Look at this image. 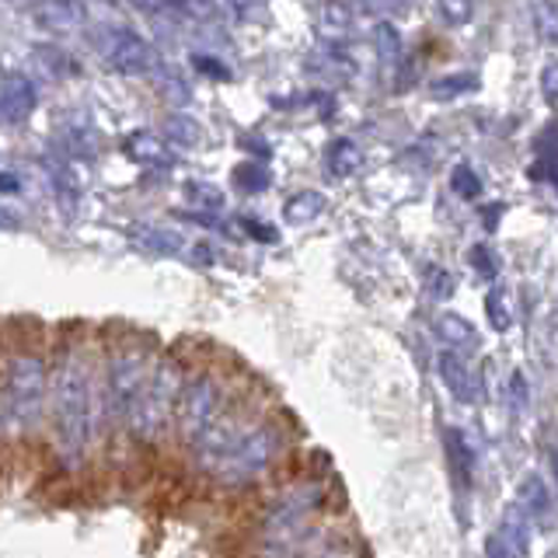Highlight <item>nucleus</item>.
<instances>
[{
	"mask_svg": "<svg viewBox=\"0 0 558 558\" xmlns=\"http://www.w3.org/2000/svg\"><path fill=\"white\" fill-rule=\"evenodd\" d=\"M49 436L52 461L70 475H84L112 436L101 384V339L81 325H70L60 336L52 328Z\"/></svg>",
	"mask_w": 558,
	"mask_h": 558,
	"instance_id": "obj_1",
	"label": "nucleus"
},
{
	"mask_svg": "<svg viewBox=\"0 0 558 558\" xmlns=\"http://www.w3.org/2000/svg\"><path fill=\"white\" fill-rule=\"evenodd\" d=\"M185 453L196 475L220 488H231V493H241V488L266 482L287 461L290 433L276 415L262 412L252 398H241Z\"/></svg>",
	"mask_w": 558,
	"mask_h": 558,
	"instance_id": "obj_2",
	"label": "nucleus"
},
{
	"mask_svg": "<svg viewBox=\"0 0 558 558\" xmlns=\"http://www.w3.org/2000/svg\"><path fill=\"white\" fill-rule=\"evenodd\" d=\"M328 506V485L318 475L293 478L262 506L252 534L255 558H304L325 541L322 513Z\"/></svg>",
	"mask_w": 558,
	"mask_h": 558,
	"instance_id": "obj_3",
	"label": "nucleus"
},
{
	"mask_svg": "<svg viewBox=\"0 0 558 558\" xmlns=\"http://www.w3.org/2000/svg\"><path fill=\"white\" fill-rule=\"evenodd\" d=\"M157 349L140 336H122L116 342H101V384H105V412L109 433L126 440V426L136 412V401L147 388V377L157 363Z\"/></svg>",
	"mask_w": 558,
	"mask_h": 558,
	"instance_id": "obj_4",
	"label": "nucleus"
},
{
	"mask_svg": "<svg viewBox=\"0 0 558 558\" xmlns=\"http://www.w3.org/2000/svg\"><path fill=\"white\" fill-rule=\"evenodd\" d=\"M241 398L244 395L238 388L234 371H223L217 363L189 366L185 388L179 398V415H174V440H179V447L189 450L196 440H203Z\"/></svg>",
	"mask_w": 558,
	"mask_h": 558,
	"instance_id": "obj_5",
	"label": "nucleus"
},
{
	"mask_svg": "<svg viewBox=\"0 0 558 558\" xmlns=\"http://www.w3.org/2000/svg\"><path fill=\"white\" fill-rule=\"evenodd\" d=\"M189 366L179 353H161L147 377V388L136 401V412L126 426V440L136 450L161 447L174 436V415H179V398L185 388Z\"/></svg>",
	"mask_w": 558,
	"mask_h": 558,
	"instance_id": "obj_6",
	"label": "nucleus"
},
{
	"mask_svg": "<svg viewBox=\"0 0 558 558\" xmlns=\"http://www.w3.org/2000/svg\"><path fill=\"white\" fill-rule=\"evenodd\" d=\"M531 531H534V523L523 517L520 506L517 502L506 506L499 527L485 541V558H527Z\"/></svg>",
	"mask_w": 558,
	"mask_h": 558,
	"instance_id": "obj_7",
	"label": "nucleus"
},
{
	"mask_svg": "<svg viewBox=\"0 0 558 558\" xmlns=\"http://www.w3.org/2000/svg\"><path fill=\"white\" fill-rule=\"evenodd\" d=\"M105 60H109L119 74H150V70L157 66V52L147 39H140L136 32L116 28V32H109Z\"/></svg>",
	"mask_w": 558,
	"mask_h": 558,
	"instance_id": "obj_8",
	"label": "nucleus"
},
{
	"mask_svg": "<svg viewBox=\"0 0 558 558\" xmlns=\"http://www.w3.org/2000/svg\"><path fill=\"white\" fill-rule=\"evenodd\" d=\"M436 366H440V380L447 384V391L458 398L461 405H475L478 395H482V384H478V374L471 371L468 356L453 353V349H444Z\"/></svg>",
	"mask_w": 558,
	"mask_h": 558,
	"instance_id": "obj_9",
	"label": "nucleus"
},
{
	"mask_svg": "<svg viewBox=\"0 0 558 558\" xmlns=\"http://www.w3.org/2000/svg\"><path fill=\"white\" fill-rule=\"evenodd\" d=\"M517 506L523 510L534 527H548L551 517H555V502H551V493H548V482L541 475H523L520 488H517Z\"/></svg>",
	"mask_w": 558,
	"mask_h": 558,
	"instance_id": "obj_10",
	"label": "nucleus"
},
{
	"mask_svg": "<svg viewBox=\"0 0 558 558\" xmlns=\"http://www.w3.org/2000/svg\"><path fill=\"white\" fill-rule=\"evenodd\" d=\"M444 444H447V464H450L453 485H458V493H471V482H475V453H471L464 433L447 429Z\"/></svg>",
	"mask_w": 558,
	"mask_h": 558,
	"instance_id": "obj_11",
	"label": "nucleus"
},
{
	"mask_svg": "<svg viewBox=\"0 0 558 558\" xmlns=\"http://www.w3.org/2000/svg\"><path fill=\"white\" fill-rule=\"evenodd\" d=\"M436 336H440L453 353H461V356H468V353H475L478 349V331H475V325H471L468 318H461L458 311H444V314H436Z\"/></svg>",
	"mask_w": 558,
	"mask_h": 558,
	"instance_id": "obj_12",
	"label": "nucleus"
},
{
	"mask_svg": "<svg viewBox=\"0 0 558 558\" xmlns=\"http://www.w3.org/2000/svg\"><path fill=\"white\" fill-rule=\"evenodd\" d=\"M35 109V87L25 77H8L0 84V119L22 122Z\"/></svg>",
	"mask_w": 558,
	"mask_h": 558,
	"instance_id": "obj_13",
	"label": "nucleus"
},
{
	"mask_svg": "<svg viewBox=\"0 0 558 558\" xmlns=\"http://www.w3.org/2000/svg\"><path fill=\"white\" fill-rule=\"evenodd\" d=\"M325 168L331 179H353V174L363 168V150L353 144V140H331L328 150H325Z\"/></svg>",
	"mask_w": 558,
	"mask_h": 558,
	"instance_id": "obj_14",
	"label": "nucleus"
},
{
	"mask_svg": "<svg viewBox=\"0 0 558 558\" xmlns=\"http://www.w3.org/2000/svg\"><path fill=\"white\" fill-rule=\"evenodd\" d=\"M35 22L43 28H74L84 22V8L77 0H39V8H35Z\"/></svg>",
	"mask_w": 558,
	"mask_h": 558,
	"instance_id": "obj_15",
	"label": "nucleus"
},
{
	"mask_svg": "<svg viewBox=\"0 0 558 558\" xmlns=\"http://www.w3.org/2000/svg\"><path fill=\"white\" fill-rule=\"evenodd\" d=\"M325 206H328V199L322 196V192L304 189V192H296V196L287 199V206H283V220L293 223V227L314 223V220H318V217L325 214Z\"/></svg>",
	"mask_w": 558,
	"mask_h": 558,
	"instance_id": "obj_16",
	"label": "nucleus"
},
{
	"mask_svg": "<svg viewBox=\"0 0 558 558\" xmlns=\"http://www.w3.org/2000/svg\"><path fill=\"white\" fill-rule=\"evenodd\" d=\"M307 70L325 81H349L356 74V63L345 52H314V60H307Z\"/></svg>",
	"mask_w": 558,
	"mask_h": 558,
	"instance_id": "obj_17",
	"label": "nucleus"
},
{
	"mask_svg": "<svg viewBox=\"0 0 558 558\" xmlns=\"http://www.w3.org/2000/svg\"><path fill=\"white\" fill-rule=\"evenodd\" d=\"M482 77L471 74V70H464V74H450V77H440L429 84V98L433 101H450V98H461V95H471L478 92Z\"/></svg>",
	"mask_w": 558,
	"mask_h": 558,
	"instance_id": "obj_18",
	"label": "nucleus"
},
{
	"mask_svg": "<svg viewBox=\"0 0 558 558\" xmlns=\"http://www.w3.org/2000/svg\"><path fill=\"white\" fill-rule=\"evenodd\" d=\"M269 182H272L269 168H266V165H258V161H248V165L234 168V185H238L241 192H266Z\"/></svg>",
	"mask_w": 558,
	"mask_h": 558,
	"instance_id": "obj_19",
	"label": "nucleus"
},
{
	"mask_svg": "<svg viewBox=\"0 0 558 558\" xmlns=\"http://www.w3.org/2000/svg\"><path fill=\"white\" fill-rule=\"evenodd\" d=\"M534 28L545 43L558 46V4L555 0H534Z\"/></svg>",
	"mask_w": 558,
	"mask_h": 558,
	"instance_id": "obj_20",
	"label": "nucleus"
},
{
	"mask_svg": "<svg viewBox=\"0 0 558 558\" xmlns=\"http://www.w3.org/2000/svg\"><path fill=\"white\" fill-rule=\"evenodd\" d=\"M374 49L380 52V60H398V52H401V32L398 25L391 22H377L374 25Z\"/></svg>",
	"mask_w": 558,
	"mask_h": 558,
	"instance_id": "obj_21",
	"label": "nucleus"
},
{
	"mask_svg": "<svg viewBox=\"0 0 558 558\" xmlns=\"http://www.w3.org/2000/svg\"><path fill=\"white\" fill-rule=\"evenodd\" d=\"M130 154L140 157V161H150V165H165V161H168L165 144H161L157 136H150V133H136V136L130 140Z\"/></svg>",
	"mask_w": 558,
	"mask_h": 558,
	"instance_id": "obj_22",
	"label": "nucleus"
},
{
	"mask_svg": "<svg viewBox=\"0 0 558 558\" xmlns=\"http://www.w3.org/2000/svg\"><path fill=\"white\" fill-rule=\"evenodd\" d=\"M322 25L328 32H345L349 25H353V4H349V0H325Z\"/></svg>",
	"mask_w": 558,
	"mask_h": 558,
	"instance_id": "obj_23",
	"label": "nucleus"
},
{
	"mask_svg": "<svg viewBox=\"0 0 558 558\" xmlns=\"http://www.w3.org/2000/svg\"><path fill=\"white\" fill-rule=\"evenodd\" d=\"M450 189L458 192L461 199H478L482 196V179L475 174V168L458 165V168L450 171Z\"/></svg>",
	"mask_w": 558,
	"mask_h": 558,
	"instance_id": "obj_24",
	"label": "nucleus"
},
{
	"mask_svg": "<svg viewBox=\"0 0 558 558\" xmlns=\"http://www.w3.org/2000/svg\"><path fill=\"white\" fill-rule=\"evenodd\" d=\"M304 558H360V551L349 545V541H342V537H325Z\"/></svg>",
	"mask_w": 558,
	"mask_h": 558,
	"instance_id": "obj_25",
	"label": "nucleus"
},
{
	"mask_svg": "<svg viewBox=\"0 0 558 558\" xmlns=\"http://www.w3.org/2000/svg\"><path fill=\"white\" fill-rule=\"evenodd\" d=\"M168 136L174 140V144H182V147H192L199 140V126L192 119L185 116H171L168 119Z\"/></svg>",
	"mask_w": 558,
	"mask_h": 558,
	"instance_id": "obj_26",
	"label": "nucleus"
},
{
	"mask_svg": "<svg viewBox=\"0 0 558 558\" xmlns=\"http://www.w3.org/2000/svg\"><path fill=\"white\" fill-rule=\"evenodd\" d=\"M436 8L450 25H468L471 14H475V0H436Z\"/></svg>",
	"mask_w": 558,
	"mask_h": 558,
	"instance_id": "obj_27",
	"label": "nucleus"
},
{
	"mask_svg": "<svg viewBox=\"0 0 558 558\" xmlns=\"http://www.w3.org/2000/svg\"><path fill=\"white\" fill-rule=\"evenodd\" d=\"M144 241V248H150V252H179L182 248V238L179 234H168V231H157V227H147V234L140 238Z\"/></svg>",
	"mask_w": 558,
	"mask_h": 558,
	"instance_id": "obj_28",
	"label": "nucleus"
},
{
	"mask_svg": "<svg viewBox=\"0 0 558 558\" xmlns=\"http://www.w3.org/2000/svg\"><path fill=\"white\" fill-rule=\"evenodd\" d=\"M471 269H475L482 279H496V272H499V262H496V255H493V248H485V244H475L471 248Z\"/></svg>",
	"mask_w": 558,
	"mask_h": 558,
	"instance_id": "obj_29",
	"label": "nucleus"
},
{
	"mask_svg": "<svg viewBox=\"0 0 558 558\" xmlns=\"http://www.w3.org/2000/svg\"><path fill=\"white\" fill-rule=\"evenodd\" d=\"M35 63H43L46 66V74H63V70L70 66V57L63 49H57V46H35Z\"/></svg>",
	"mask_w": 558,
	"mask_h": 558,
	"instance_id": "obj_30",
	"label": "nucleus"
},
{
	"mask_svg": "<svg viewBox=\"0 0 558 558\" xmlns=\"http://www.w3.org/2000/svg\"><path fill=\"white\" fill-rule=\"evenodd\" d=\"M189 196H192V203H199L206 209H220L223 206V196L214 185H189Z\"/></svg>",
	"mask_w": 558,
	"mask_h": 558,
	"instance_id": "obj_31",
	"label": "nucleus"
},
{
	"mask_svg": "<svg viewBox=\"0 0 558 558\" xmlns=\"http://www.w3.org/2000/svg\"><path fill=\"white\" fill-rule=\"evenodd\" d=\"M192 63H196V70L199 74H209V77H231V70H227L220 60H214V57H206V52H196V57H192Z\"/></svg>",
	"mask_w": 558,
	"mask_h": 558,
	"instance_id": "obj_32",
	"label": "nucleus"
},
{
	"mask_svg": "<svg viewBox=\"0 0 558 558\" xmlns=\"http://www.w3.org/2000/svg\"><path fill=\"white\" fill-rule=\"evenodd\" d=\"M541 95L548 105H558V63H551L545 74H541Z\"/></svg>",
	"mask_w": 558,
	"mask_h": 558,
	"instance_id": "obj_33",
	"label": "nucleus"
},
{
	"mask_svg": "<svg viewBox=\"0 0 558 558\" xmlns=\"http://www.w3.org/2000/svg\"><path fill=\"white\" fill-rule=\"evenodd\" d=\"M227 4H231V11L241 17V22H255V17H262L258 0H227Z\"/></svg>",
	"mask_w": 558,
	"mask_h": 558,
	"instance_id": "obj_34",
	"label": "nucleus"
},
{
	"mask_svg": "<svg viewBox=\"0 0 558 558\" xmlns=\"http://www.w3.org/2000/svg\"><path fill=\"white\" fill-rule=\"evenodd\" d=\"M360 8L366 14H395L405 8V0H360Z\"/></svg>",
	"mask_w": 558,
	"mask_h": 558,
	"instance_id": "obj_35",
	"label": "nucleus"
},
{
	"mask_svg": "<svg viewBox=\"0 0 558 558\" xmlns=\"http://www.w3.org/2000/svg\"><path fill=\"white\" fill-rule=\"evenodd\" d=\"M241 223H244V231H248L252 238H258V241H276V231L262 223V220H241Z\"/></svg>",
	"mask_w": 558,
	"mask_h": 558,
	"instance_id": "obj_36",
	"label": "nucleus"
},
{
	"mask_svg": "<svg viewBox=\"0 0 558 558\" xmlns=\"http://www.w3.org/2000/svg\"><path fill=\"white\" fill-rule=\"evenodd\" d=\"M165 95H168L171 101H189V87H185L179 77H171V81H165Z\"/></svg>",
	"mask_w": 558,
	"mask_h": 558,
	"instance_id": "obj_37",
	"label": "nucleus"
},
{
	"mask_svg": "<svg viewBox=\"0 0 558 558\" xmlns=\"http://www.w3.org/2000/svg\"><path fill=\"white\" fill-rule=\"evenodd\" d=\"M433 279H436L433 293H436V296H447V293H450V276H447V272H440V269H433Z\"/></svg>",
	"mask_w": 558,
	"mask_h": 558,
	"instance_id": "obj_38",
	"label": "nucleus"
},
{
	"mask_svg": "<svg viewBox=\"0 0 558 558\" xmlns=\"http://www.w3.org/2000/svg\"><path fill=\"white\" fill-rule=\"evenodd\" d=\"M488 311H493V325H496V328H506V318L499 314V296H496V293L488 296Z\"/></svg>",
	"mask_w": 558,
	"mask_h": 558,
	"instance_id": "obj_39",
	"label": "nucleus"
},
{
	"mask_svg": "<svg viewBox=\"0 0 558 558\" xmlns=\"http://www.w3.org/2000/svg\"><path fill=\"white\" fill-rule=\"evenodd\" d=\"M161 4H168V0H133V8H136V11H157Z\"/></svg>",
	"mask_w": 558,
	"mask_h": 558,
	"instance_id": "obj_40",
	"label": "nucleus"
},
{
	"mask_svg": "<svg viewBox=\"0 0 558 558\" xmlns=\"http://www.w3.org/2000/svg\"><path fill=\"white\" fill-rule=\"evenodd\" d=\"M551 468H555V478H558V447H555V458H551Z\"/></svg>",
	"mask_w": 558,
	"mask_h": 558,
	"instance_id": "obj_41",
	"label": "nucleus"
}]
</instances>
